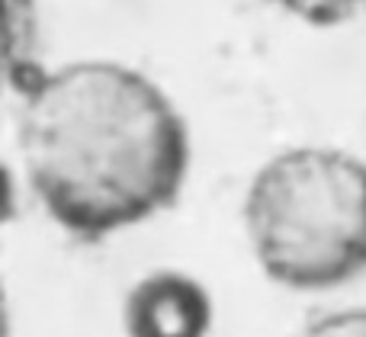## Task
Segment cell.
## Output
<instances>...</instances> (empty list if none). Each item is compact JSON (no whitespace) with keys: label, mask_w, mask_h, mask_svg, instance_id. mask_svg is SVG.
Instances as JSON below:
<instances>
[{"label":"cell","mask_w":366,"mask_h":337,"mask_svg":"<svg viewBox=\"0 0 366 337\" xmlns=\"http://www.w3.org/2000/svg\"><path fill=\"white\" fill-rule=\"evenodd\" d=\"M16 139L42 209L81 241L158 216L189 167L187 122L171 96L119 61L45 71L23 96Z\"/></svg>","instance_id":"obj_1"},{"label":"cell","mask_w":366,"mask_h":337,"mask_svg":"<svg viewBox=\"0 0 366 337\" xmlns=\"http://www.w3.org/2000/svg\"><path fill=\"white\" fill-rule=\"evenodd\" d=\"M244 231L273 283L318 293L366 270V161L328 145L273 154L244 193Z\"/></svg>","instance_id":"obj_2"},{"label":"cell","mask_w":366,"mask_h":337,"mask_svg":"<svg viewBox=\"0 0 366 337\" xmlns=\"http://www.w3.org/2000/svg\"><path fill=\"white\" fill-rule=\"evenodd\" d=\"M122 325L129 337H206L212 302L199 280L180 270H154L126 296Z\"/></svg>","instance_id":"obj_3"},{"label":"cell","mask_w":366,"mask_h":337,"mask_svg":"<svg viewBox=\"0 0 366 337\" xmlns=\"http://www.w3.org/2000/svg\"><path fill=\"white\" fill-rule=\"evenodd\" d=\"M39 0H0V96H26L45 77Z\"/></svg>","instance_id":"obj_4"},{"label":"cell","mask_w":366,"mask_h":337,"mask_svg":"<svg viewBox=\"0 0 366 337\" xmlns=\"http://www.w3.org/2000/svg\"><path fill=\"white\" fill-rule=\"evenodd\" d=\"M296 337H366V308H335L312 318Z\"/></svg>","instance_id":"obj_5"},{"label":"cell","mask_w":366,"mask_h":337,"mask_svg":"<svg viewBox=\"0 0 366 337\" xmlns=\"http://www.w3.org/2000/svg\"><path fill=\"white\" fill-rule=\"evenodd\" d=\"M273 4H280L283 10L302 19H312V23H331V19L347 16L360 0H273Z\"/></svg>","instance_id":"obj_6"},{"label":"cell","mask_w":366,"mask_h":337,"mask_svg":"<svg viewBox=\"0 0 366 337\" xmlns=\"http://www.w3.org/2000/svg\"><path fill=\"white\" fill-rule=\"evenodd\" d=\"M16 212V186H13L10 167L0 161V225H6Z\"/></svg>","instance_id":"obj_7"},{"label":"cell","mask_w":366,"mask_h":337,"mask_svg":"<svg viewBox=\"0 0 366 337\" xmlns=\"http://www.w3.org/2000/svg\"><path fill=\"white\" fill-rule=\"evenodd\" d=\"M10 334V318H6V299H4V286H0V337Z\"/></svg>","instance_id":"obj_8"}]
</instances>
